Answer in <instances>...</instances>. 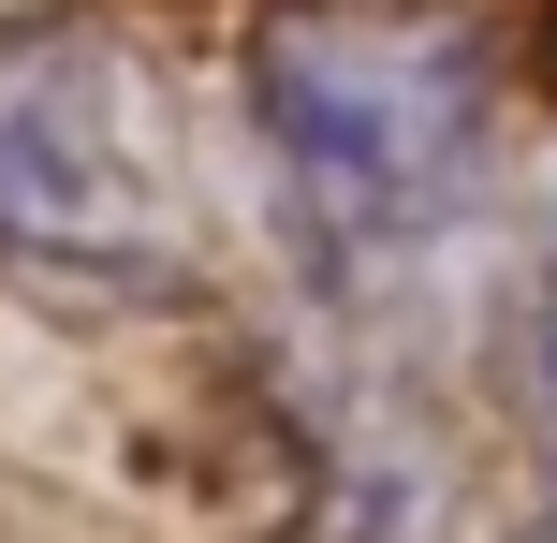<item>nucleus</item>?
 Here are the masks:
<instances>
[{"instance_id": "nucleus-1", "label": "nucleus", "mask_w": 557, "mask_h": 543, "mask_svg": "<svg viewBox=\"0 0 557 543\" xmlns=\"http://www.w3.org/2000/svg\"><path fill=\"white\" fill-rule=\"evenodd\" d=\"M250 133L323 264H411L499 162V59L441 0H294L250 45Z\"/></svg>"}, {"instance_id": "nucleus-2", "label": "nucleus", "mask_w": 557, "mask_h": 543, "mask_svg": "<svg viewBox=\"0 0 557 543\" xmlns=\"http://www.w3.org/2000/svg\"><path fill=\"white\" fill-rule=\"evenodd\" d=\"M0 264L74 294H176L191 280V147L176 88L103 15L0 29Z\"/></svg>"}, {"instance_id": "nucleus-3", "label": "nucleus", "mask_w": 557, "mask_h": 543, "mask_svg": "<svg viewBox=\"0 0 557 543\" xmlns=\"http://www.w3.org/2000/svg\"><path fill=\"white\" fill-rule=\"evenodd\" d=\"M499 353H513V411H529V427H557V221L529 235V264H513Z\"/></svg>"}, {"instance_id": "nucleus-4", "label": "nucleus", "mask_w": 557, "mask_h": 543, "mask_svg": "<svg viewBox=\"0 0 557 543\" xmlns=\"http://www.w3.org/2000/svg\"><path fill=\"white\" fill-rule=\"evenodd\" d=\"M529 543H557V515H543V529H529Z\"/></svg>"}]
</instances>
